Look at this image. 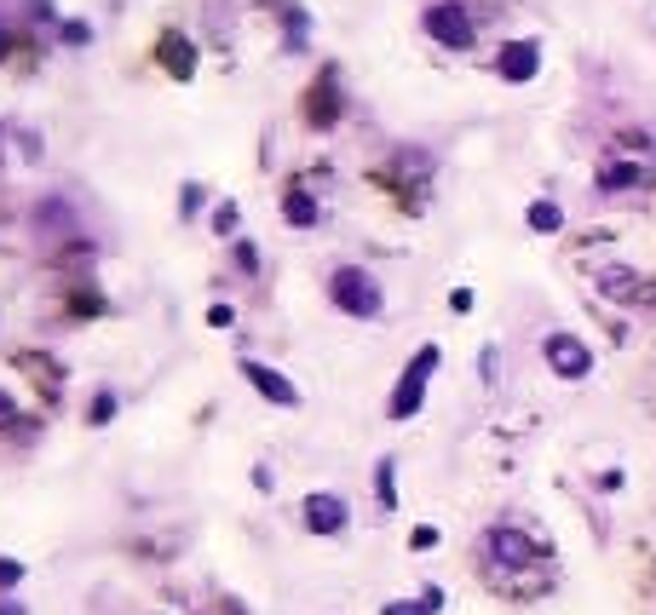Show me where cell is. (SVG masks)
<instances>
[{"label":"cell","mask_w":656,"mask_h":615,"mask_svg":"<svg viewBox=\"0 0 656 615\" xmlns=\"http://www.w3.org/2000/svg\"><path fill=\"white\" fill-rule=\"evenodd\" d=\"M375 495H380V506H386V512L398 506V460H392V455L375 460Z\"/></svg>","instance_id":"obj_15"},{"label":"cell","mask_w":656,"mask_h":615,"mask_svg":"<svg viewBox=\"0 0 656 615\" xmlns=\"http://www.w3.org/2000/svg\"><path fill=\"white\" fill-rule=\"evenodd\" d=\"M334 115H340V92H334V69H323L311 98H305V121L311 127H334Z\"/></svg>","instance_id":"obj_9"},{"label":"cell","mask_w":656,"mask_h":615,"mask_svg":"<svg viewBox=\"0 0 656 615\" xmlns=\"http://www.w3.org/2000/svg\"><path fill=\"white\" fill-rule=\"evenodd\" d=\"M12 414H18V403H12V397H6V391H0V426H6V420H12Z\"/></svg>","instance_id":"obj_27"},{"label":"cell","mask_w":656,"mask_h":615,"mask_svg":"<svg viewBox=\"0 0 656 615\" xmlns=\"http://www.w3.org/2000/svg\"><path fill=\"white\" fill-rule=\"evenodd\" d=\"M300 524H305V535H340V529L352 524V506L340 501L334 489H317V495H305L300 501Z\"/></svg>","instance_id":"obj_6"},{"label":"cell","mask_w":656,"mask_h":615,"mask_svg":"<svg viewBox=\"0 0 656 615\" xmlns=\"http://www.w3.org/2000/svg\"><path fill=\"white\" fill-rule=\"evenodd\" d=\"M282 219H288L294 230H311V225H317V202H311V190L288 184V190H282Z\"/></svg>","instance_id":"obj_12"},{"label":"cell","mask_w":656,"mask_h":615,"mask_svg":"<svg viewBox=\"0 0 656 615\" xmlns=\"http://www.w3.org/2000/svg\"><path fill=\"white\" fill-rule=\"evenodd\" d=\"M421 23H426V35L438 46H449V52H472L478 46V23H472L467 0H432Z\"/></svg>","instance_id":"obj_4"},{"label":"cell","mask_w":656,"mask_h":615,"mask_svg":"<svg viewBox=\"0 0 656 615\" xmlns=\"http://www.w3.org/2000/svg\"><path fill=\"white\" fill-rule=\"evenodd\" d=\"M409 547H415V552L438 547V529H432V524H421V529H415V535H409Z\"/></svg>","instance_id":"obj_22"},{"label":"cell","mask_w":656,"mask_h":615,"mask_svg":"<svg viewBox=\"0 0 656 615\" xmlns=\"http://www.w3.org/2000/svg\"><path fill=\"white\" fill-rule=\"evenodd\" d=\"M495 75H501L507 87H524V81H536V75H541V41H530V35L507 41L501 52H495Z\"/></svg>","instance_id":"obj_8"},{"label":"cell","mask_w":656,"mask_h":615,"mask_svg":"<svg viewBox=\"0 0 656 615\" xmlns=\"http://www.w3.org/2000/svg\"><path fill=\"white\" fill-rule=\"evenodd\" d=\"M282 12V52H305V41H311V18H305L300 6H288V0H277Z\"/></svg>","instance_id":"obj_13"},{"label":"cell","mask_w":656,"mask_h":615,"mask_svg":"<svg viewBox=\"0 0 656 615\" xmlns=\"http://www.w3.org/2000/svg\"><path fill=\"white\" fill-rule=\"evenodd\" d=\"M236 265H242V271H254V265H259V253L248 248V242H236Z\"/></svg>","instance_id":"obj_26"},{"label":"cell","mask_w":656,"mask_h":615,"mask_svg":"<svg viewBox=\"0 0 656 615\" xmlns=\"http://www.w3.org/2000/svg\"><path fill=\"white\" fill-rule=\"evenodd\" d=\"M328 299H334V311H346L352 322H375L386 311V288L363 265H340V271L328 276Z\"/></svg>","instance_id":"obj_1"},{"label":"cell","mask_w":656,"mask_h":615,"mask_svg":"<svg viewBox=\"0 0 656 615\" xmlns=\"http://www.w3.org/2000/svg\"><path fill=\"white\" fill-rule=\"evenodd\" d=\"M438 363H444V345L426 340L409 363H403L398 386H392V397H386V420H415V414L426 409V386H432V374H438Z\"/></svg>","instance_id":"obj_2"},{"label":"cell","mask_w":656,"mask_h":615,"mask_svg":"<svg viewBox=\"0 0 656 615\" xmlns=\"http://www.w3.org/2000/svg\"><path fill=\"white\" fill-rule=\"evenodd\" d=\"M162 69H173V81H190V75H196V52H190V41L179 29L162 35Z\"/></svg>","instance_id":"obj_11"},{"label":"cell","mask_w":656,"mask_h":615,"mask_svg":"<svg viewBox=\"0 0 656 615\" xmlns=\"http://www.w3.org/2000/svg\"><path fill=\"white\" fill-rule=\"evenodd\" d=\"M208 322H213V328H231L236 311H231V305H208Z\"/></svg>","instance_id":"obj_23"},{"label":"cell","mask_w":656,"mask_h":615,"mask_svg":"<svg viewBox=\"0 0 656 615\" xmlns=\"http://www.w3.org/2000/svg\"><path fill=\"white\" fill-rule=\"evenodd\" d=\"M380 615H432L426 604H409V598H398V604H380Z\"/></svg>","instance_id":"obj_21"},{"label":"cell","mask_w":656,"mask_h":615,"mask_svg":"<svg viewBox=\"0 0 656 615\" xmlns=\"http://www.w3.org/2000/svg\"><path fill=\"white\" fill-rule=\"evenodd\" d=\"M645 184V167H633V161H599V190H610V196H622V190H639Z\"/></svg>","instance_id":"obj_10"},{"label":"cell","mask_w":656,"mask_h":615,"mask_svg":"<svg viewBox=\"0 0 656 615\" xmlns=\"http://www.w3.org/2000/svg\"><path fill=\"white\" fill-rule=\"evenodd\" d=\"M541 363L553 368V380L582 386L587 374H593V345H587L582 334H570V328H553V334L541 340Z\"/></svg>","instance_id":"obj_3"},{"label":"cell","mask_w":656,"mask_h":615,"mask_svg":"<svg viewBox=\"0 0 656 615\" xmlns=\"http://www.w3.org/2000/svg\"><path fill=\"white\" fill-rule=\"evenodd\" d=\"M0 615H29V610L18 604V598H6V604H0Z\"/></svg>","instance_id":"obj_28"},{"label":"cell","mask_w":656,"mask_h":615,"mask_svg":"<svg viewBox=\"0 0 656 615\" xmlns=\"http://www.w3.org/2000/svg\"><path fill=\"white\" fill-rule=\"evenodd\" d=\"M213 230H219V236H236V202H219V213H213Z\"/></svg>","instance_id":"obj_19"},{"label":"cell","mask_w":656,"mask_h":615,"mask_svg":"<svg viewBox=\"0 0 656 615\" xmlns=\"http://www.w3.org/2000/svg\"><path fill=\"white\" fill-rule=\"evenodd\" d=\"M444 587H426V593H421V604H426V610H432V615H438V610H444Z\"/></svg>","instance_id":"obj_25"},{"label":"cell","mask_w":656,"mask_h":615,"mask_svg":"<svg viewBox=\"0 0 656 615\" xmlns=\"http://www.w3.org/2000/svg\"><path fill=\"white\" fill-rule=\"evenodd\" d=\"M478 552L490 558L495 570H530V564L541 558L536 535H524L518 524H495V529H484V541H478Z\"/></svg>","instance_id":"obj_5"},{"label":"cell","mask_w":656,"mask_h":615,"mask_svg":"<svg viewBox=\"0 0 656 615\" xmlns=\"http://www.w3.org/2000/svg\"><path fill=\"white\" fill-rule=\"evenodd\" d=\"M478 380H484V386H495V380H501V351H495V345H484V351H478Z\"/></svg>","instance_id":"obj_17"},{"label":"cell","mask_w":656,"mask_h":615,"mask_svg":"<svg viewBox=\"0 0 656 615\" xmlns=\"http://www.w3.org/2000/svg\"><path fill=\"white\" fill-rule=\"evenodd\" d=\"M202 202H208V190H202V184H185V219H196Z\"/></svg>","instance_id":"obj_20"},{"label":"cell","mask_w":656,"mask_h":615,"mask_svg":"<svg viewBox=\"0 0 656 615\" xmlns=\"http://www.w3.org/2000/svg\"><path fill=\"white\" fill-rule=\"evenodd\" d=\"M6 52H12V35H6V29H0V58H6Z\"/></svg>","instance_id":"obj_29"},{"label":"cell","mask_w":656,"mask_h":615,"mask_svg":"<svg viewBox=\"0 0 656 615\" xmlns=\"http://www.w3.org/2000/svg\"><path fill=\"white\" fill-rule=\"evenodd\" d=\"M87 420H93V426H110V420H116V391L110 386L93 397V414H87Z\"/></svg>","instance_id":"obj_16"},{"label":"cell","mask_w":656,"mask_h":615,"mask_svg":"<svg viewBox=\"0 0 656 615\" xmlns=\"http://www.w3.org/2000/svg\"><path fill=\"white\" fill-rule=\"evenodd\" d=\"M236 368H242V380H248V386H254L259 397H265V403H277V409H300V386H294V380H288L282 368L259 363V357H242Z\"/></svg>","instance_id":"obj_7"},{"label":"cell","mask_w":656,"mask_h":615,"mask_svg":"<svg viewBox=\"0 0 656 615\" xmlns=\"http://www.w3.org/2000/svg\"><path fill=\"white\" fill-rule=\"evenodd\" d=\"M18 581H24V564L18 558H0V593H12Z\"/></svg>","instance_id":"obj_18"},{"label":"cell","mask_w":656,"mask_h":615,"mask_svg":"<svg viewBox=\"0 0 656 615\" xmlns=\"http://www.w3.org/2000/svg\"><path fill=\"white\" fill-rule=\"evenodd\" d=\"M64 41L81 46V41H93V29H87V23H64Z\"/></svg>","instance_id":"obj_24"},{"label":"cell","mask_w":656,"mask_h":615,"mask_svg":"<svg viewBox=\"0 0 656 615\" xmlns=\"http://www.w3.org/2000/svg\"><path fill=\"white\" fill-rule=\"evenodd\" d=\"M524 219H530V230H536V236H553V230H564V207L541 196V202H530V213H524Z\"/></svg>","instance_id":"obj_14"}]
</instances>
